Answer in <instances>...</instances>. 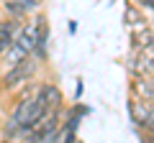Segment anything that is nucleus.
I'll return each instance as SVG.
<instances>
[{"mask_svg":"<svg viewBox=\"0 0 154 143\" xmlns=\"http://www.w3.org/2000/svg\"><path fill=\"white\" fill-rule=\"evenodd\" d=\"M149 23H152V18H149L146 10H141V8H139L136 3H131V0L123 3V26H126L128 33L141 31V28H146Z\"/></svg>","mask_w":154,"mask_h":143,"instance_id":"obj_5","label":"nucleus"},{"mask_svg":"<svg viewBox=\"0 0 154 143\" xmlns=\"http://www.w3.org/2000/svg\"><path fill=\"white\" fill-rule=\"evenodd\" d=\"M139 138H141V143H154V133H152V136H146V133H139Z\"/></svg>","mask_w":154,"mask_h":143,"instance_id":"obj_17","label":"nucleus"},{"mask_svg":"<svg viewBox=\"0 0 154 143\" xmlns=\"http://www.w3.org/2000/svg\"><path fill=\"white\" fill-rule=\"evenodd\" d=\"M149 18H152V23H154V13H152V16H149Z\"/></svg>","mask_w":154,"mask_h":143,"instance_id":"obj_19","label":"nucleus"},{"mask_svg":"<svg viewBox=\"0 0 154 143\" xmlns=\"http://www.w3.org/2000/svg\"><path fill=\"white\" fill-rule=\"evenodd\" d=\"M126 112H128L131 125L136 128V133H146V136L154 133V102H146V100H141V97L128 95Z\"/></svg>","mask_w":154,"mask_h":143,"instance_id":"obj_2","label":"nucleus"},{"mask_svg":"<svg viewBox=\"0 0 154 143\" xmlns=\"http://www.w3.org/2000/svg\"><path fill=\"white\" fill-rule=\"evenodd\" d=\"M128 46L134 51H141V49H154V23H149L146 28L136 33H128Z\"/></svg>","mask_w":154,"mask_h":143,"instance_id":"obj_10","label":"nucleus"},{"mask_svg":"<svg viewBox=\"0 0 154 143\" xmlns=\"http://www.w3.org/2000/svg\"><path fill=\"white\" fill-rule=\"evenodd\" d=\"M123 64H126L128 77H154V49H141V51L128 49V56Z\"/></svg>","mask_w":154,"mask_h":143,"instance_id":"obj_3","label":"nucleus"},{"mask_svg":"<svg viewBox=\"0 0 154 143\" xmlns=\"http://www.w3.org/2000/svg\"><path fill=\"white\" fill-rule=\"evenodd\" d=\"M59 143H80V133L62 130V128H59Z\"/></svg>","mask_w":154,"mask_h":143,"instance_id":"obj_12","label":"nucleus"},{"mask_svg":"<svg viewBox=\"0 0 154 143\" xmlns=\"http://www.w3.org/2000/svg\"><path fill=\"white\" fill-rule=\"evenodd\" d=\"M0 143H13V141H8V138H0Z\"/></svg>","mask_w":154,"mask_h":143,"instance_id":"obj_18","label":"nucleus"},{"mask_svg":"<svg viewBox=\"0 0 154 143\" xmlns=\"http://www.w3.org/2000/svg\"><path fill=\"white\" fill-rule=\"evenodd\" d=\"M49 39H51V31H49V21H44L41 31H38V41H36V49H33V56H38L41 61L49 59Z\"/></svg>","mask_w":154,"mask_h":143,"instance_id":"obj_11","label":"nucleus"},{"mask_svg":"<svg viewBox=\"0 0 154 143\" xmlns=\"http://www.w3.org/2000/svg\"><path fill=\"white\" fill-rule=\"evenodd\" d=\"M44 0H3L0 10L5 13V18H16V21H26V18L41 13Z\"/></svg>","mask_w":154,"mask_h":143,"instance_id":"obj_4","label":"nucleus"},{"mask_svg":"<svg viewBox=\"0 0 154 143\" xmlns=\"http://www.w3.org/2000/svg\"><path fill=\"white\" fill-rule=\"evenodd\" d=\"M82 95H85V79L77 77V79H75V97H72V102H80Z\"/></svg>","mask_w":154,"mask_h":143,"instance_id":"obj_13","label":"nucleus"},{"mask_svg":"<svg viewBox=\"0 0 154 143\" xmlns=\"http://www.w3.org/2000/svg\"><path fill=\"white\" fill-rule=\"evenodd\" d=\"M41 143H59V130H54L51 136H46V138H44Z\"/></svg>","mask_w":154,"mask_h":143,"instance_id":"obj_15","label":"nucleus"},{"mask_svg":"<svg viewBox=\"0 0 154 143\" xmlns=\"http://www.w3.org/2000/svg\"><path fill=\"white\" fill-rule=\"evenodd\" d=\"M21 28H23V21H16V18H3L0 21V56L16 44Z\"/></svg>","mask_w":154,"mask_h":143,"instance_id":"obj_8","label":"nucleus"},{"mask_svg":"<svg viewBox=\"0 0 154 143\" xmlns=\"http://www.w3.org/2000/svg\"><path fill=\"white\" fill-rule=\"evenodd\" d=\"M128 95L154 102V77H128Z\"/></svg>","mask_w":154,"mask_h":143,"instance_id":"obj_9","label":"nucleus"},{"mask_svg":"<svg viewBox=\"0 0 154 143\" xmlns=\"http://www.w3.org/2000/svg\"><path fill=\"white\" fill-rule=\"evenodd\" d=\"M38 97L44 100V105L49 110H64V92L54 79H41V87H38Z\"/></svg>","mask_w":154,"mask_h":143,"instance_id":"obj_6","label":"nucleus"},{"mask_svg":"<svg viewBox=\"0 0 154 143\" xmlns=\"http://www.w3.org/2000/svg\"><path fill=\"white\" fill-rule=\"evenodd\" d=\"M80 143H82V141H80Z\"/></svg>","mask_w":154,"mask_h":143,"instance_id":"obj_21","label":"nucleus"},{"mask_svg":"<svg viewBox=\"0 0 154 143\" xmlns=\"http://www.w3.org/2000/svg\"><path fill=\"white\" fill-rule=\"evenodd\" d=\"M131 3H136V5L141 8V10H146L149 16L154 13V0H131Z\"/></svg>","mask_w":154,"mask_h":143,"instance_id":"obj_14","label":"nucleus"},{"mask_svg":"<svg viewBox=\"0 0 154 143\" xmlns=\"http://www.w3.org/2000/svg\"><path fill=\"white\" fill-rule=\"evenodd\" d=\"M0 5H3V0H0Z\"/></svg>","mask_w":154,"mask_h":143,"instance_id":"obj_20","label":"nucleus"},{"mask_svg":"<svg viewBox=\"0 0 154 143\" xmlns=\"http://www.w3.org/2000/svg\"><path fill=\"white\" fill-rule=\"evenodd\" d=\"M41 66H44V61L31 54L28 59H23L21 64L11 66V69H3V74H0V92L3 95H13L16 89H21L26 82L36 79L38 72H41Z\"/></svg>","mask_w":154,"mask_h":143,"instance_id":"obj_1","label":"nucleus"},{"mask_svg":"<svg viewBox=\"0 0 154 143\" xmlns=\"http://www.w3.org/2000/svg\"><path fill=\"white\" fill-rule=\"evenodd\" d=\"M67 31H69V36H75V33H77V21H69V23H67Z\"/></svg>","mask_w":154,"mask_h":143,"instance_id":"obj_16","label":"nucleus"},{"mask_svg":"<svg viewBox=\"0 0 154 143\" xmlns=\"http://www.w3.org/2000/svg\"><path fill=\"white\" fill-rule=\"evenodd\" d=\"M90 107L82 102H72L64 107V112H62V130H72V133H80V123H82L85 115H90Z\"/></svg>","mask_w":154,"mask_h":143,"instance_id":"obj_7","label":"nucleus"}]
</instances>
